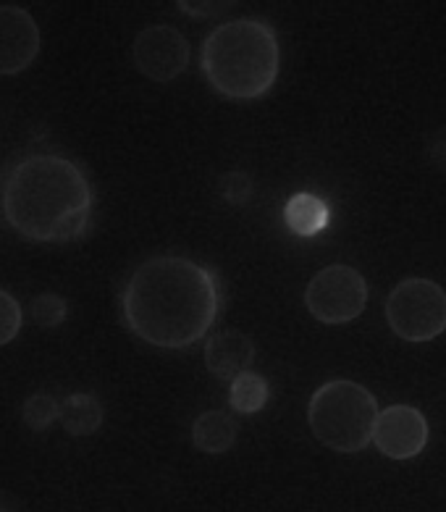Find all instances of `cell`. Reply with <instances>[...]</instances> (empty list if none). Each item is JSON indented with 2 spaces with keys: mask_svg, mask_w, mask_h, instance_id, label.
<instances>
[{
  "mask_svg": "<svg viewBox=\"0 0 446 512\" xmlns=\"http://www.w3.org/2000/svg\"><path fill=\"white\" fill-rule=\"evenodd\" d=\"M3 213L32 242H71L90 226V182L77 163L61 155H32L8 179Z\"/></svg>",
  "mask_w": 446,
  "mask_h": 512,
  "instance_id": "obj_2",
  "label": "cell"
},
{
  "mask_svg": "<svg viewBox=\"0 0 446 512\" xmlns=\"http://www.w3.org/2000/svg\"><path fill=\"white\" fill-rule=\"evenodd\" d=\"M268 381L260 373H242L239 379L231 381L229 402L234 407V413L239 415H255L260 413L268 402Z\"/></svg>",
  "mask_w": 446,
  "mask_h": 512,
  "instance_id": "obj_14",
  "label": "cell"
},
{
  "mask_svg": "<svg viewBox=\"0 0 446 512\" xmlns=\"http://www.w3.org/2000/svg\"><path fill=\"white\" fill-rule=\"evenodd\" d=\"M40 27L21 6H0V77H16L40 56Z\"/></svg>",
  "mask_w": 446,
  "mask_h": 512,
  "instance_id": "obj_9",
  "label": "cell"
},
{
  "mask_svg": "<svg viewBox=\"0 0 446 512\" xmlns=\"http://www.w3.org/2000/svg\"><path fill=\"white\" fill-rule=\"evenodd\" d=\"M221 308L210 268L179 255L145 260L126 281L121 310L132 334L161 350H184L213 329Z\"/></svg>",
  "mask_w": 446,
  "mask_h": 512,
  "instance_id": "obj_1",
  "label": "cell"
},
{
  "mask_svg": "<svg viewBox=\"0 0 446 512\" xmlns=\"http://www.w3.org/2000/svg\"><path fill=\"white\" fill-rule=\"evenodd\" d=\"M386 323L399 339L431 342L446 331V289L431 279L399 281L386 297Z\"/></svg>",
  "mask_w": 446,
  "mask_h": 512,
  "instance_id": "obj_5",
  "label": "cell"
},
{
  "mask_svg": "<svg viewBox=\"0 0 446 512\" xmlns=\"http://www.w3.org/2000/svg\"><path fill=\"white\" fill-rule=\"evenodd\" d=\"M200 64L218 95L242 103L258 100L279 77V37L260 19H234L210 32Z\"/></svg>",
  "mask_w": 446,
  "mask_h": 512,
  "instance_id": "obj_3",
  "label": "cell"
},
{
  "mask_svg": "<svg viewBox=\"0 0 446 512\" xmlns=\"http://www.w3.org/2000/svg\"><path fill=\"white\" fill-rule=\"evenodd\" d=\"M255 363V342L244 331H216L205 342V365L221 381H234L247 373Z\"/></svg>",
  "mask_w": 446,
  "mask_h": 512,
  "instance_id": "obj_10",
  "label": "cell"
},
{
  "mask_svg": "<svg viewBox=\"0 0 446 512\" xmlns=\"http://www.w3.org/2000/svg\"><path fill=\"white\" fill-rule=\"evenodd\" d=\"M132 61L142 77L153 82H174L189 66L187 37L176 27L153 24L134 37Z\"/></svg>",
  "mask_w": 446,
  "mask_h": 512,
  "instance_id": "obj_7",
  "label": "cell"
},
{
  "mask_svg": "<svg viewBox=\"0 0 446 512\" xmlns=\"http://www.w3.org/2000/svg\"><path fill=\"white\" fill-rule=\"evenodd\" d=\"M239 426L226 410H205L192 423V444L205 455H223L237 444Z\"/></svg>",
  "mask_w": 446,
  "mask_h": 512,
  "instance_id": "obj_11",
  "label": "cell"
},
{
  "mask_svg": "<svg viewBox=\"0 0 446 512\" xmlns=\"http://www.w3.org/2000/svg\"><path fill=\"white\" fill-rule=\"evenodd\" d=\"M368 305V281L347 263L321 268L305 287V308L315 321L342 326L363 316Z\"/></svg>",
  "mask_w": 446,
  "mask_h": 512,
  "instance_id": "obj_6",
  "label": "cell"
},
{
  "mask_svg": "<svg viewBox=\"0 0 446 512\" xmlns=\"http://www.w3.org/2000/svg\"><path fill=\"white\" fill-rule=\"evenodd\" d=\"M231 3H203V0H182L179 8H182L184 14H189L192 19H210V16H218L221 11H226Z\"/></svg>",
  "mask_w": 446,
  "mask_h": 512,
  "instance_id": "obj_19",
  "label": "cell"
},
{
  "mask_svg": "<svg viewBox=\"0 0 446 512\" xmlns=\"http://www.w3.org/2000/svg\"><path fill=\"white\" fill-rule=\"evenodd\" d=\"M378 415L381 410L370 389L349 379L326 381L307 405V423L315 439L342 455H355L373 444Z\"/></svg>",
  "mask_w": 446,
  "mask_h": 512,
  "instance_id": "obj_4",
  "label": "cell"
},
{
  "mask_svg": "<svg viewBox=\"0 0 446 512\" xmlns=\"http://www.w3.org/2000/svg\"><path fill=\"white\" fill-rule=\"evenodd\" d=\"M284 221L294 234H300V237H315V234H321L328 226V221H331V208H328L326 200H321L318 195L297 192V195H292L286 200Z\"/></svg>",
  "mask_w": 446,
  "mask_h": 512,
  "instance_id": "obj_12",
  "label": "cell"
},
{
  "mask_svg": "<svg viewBox=\"0 0 446 512\" xmlns=\"http://www.w3.org/2000/svg\"><path fill=\"white\" fill-rule=\"evenodd\" d=\"M58 413H61V402L53 400L50 394H32L27 397L24 407H21V421L29 431H48L53 423L58 421Z\"/></svg>",
  "mask_w": 446,
  "mask_h": 512,
  "instance_id": "obj_15",
  "label": "cell"
},
{
  "mask_svg": "<svg viewBox=\"0 0 446 512\" xmlns=\"http://www.w3.org/2000/svg\"><path fill=\"white\" fill-rule=\"evenodd\" d=\"M29 313H32V321L40 329H58L69 316V305L56 292H42V295L29 302Z\"/></svg>",
  "mask_w": 446,
  "mask_h": 512,
  "instance_id": "obj_16",
  "label": "cell"
},
{
  "mask_svg": "<svg viewBox=\"0 0 446 512\" xmlns=\"http://www.w3.org/2000/svg\"><path fill=\"white\" fill-rule=\"evenodd\" d=\"M103 405L95 394L77 392L69 394L66 400H61V413H58V423L69 436H90L103 426Z\"/></svg>",
  "mask_w": 446,
  "mask_h": 512,
  "instance_id": "obj_13",
  "label": "cell"
},
{
  "mask_svg": "<svg viewBox=\"0 0 446 512\" xmlns=\"http://www.w3.org/2000/svg\"><path fill=\"white\" fill-rule=\"evenodd\" d=\"M431 439L426 415L412 405H389L381 410L373 431V444L389 460H412Z\"/></svg>",
  "mask_w": 446,
  "mask_h": 512,
  "instance_id": "obj_8",
  "label": "cell"
},
{
  "mask_svg": "<svg viewBox=\"0 0 446 512\" xmlns=\"http://www.w3.org/2000/svg\"><path fill=\"white\" fill-rule=\"evenodd\" d=\"M21 323H24V313H21L19 300L6 289H0V347L19 337Z\"/></svg>",
  "mask_w": 446,
  "mask_h": 512,
  "instance_id": "obj_17",
  "label": "cell"
},
{
  "mask_svg": "<svg viewBox=\"0 0 446 512\" xmlns=\"http://www.w3.org/2000/svg\"><path fill=\"white\" fill-rule=\"evenodd\" d=\"M218 190H221V197L231 205H244L252 197L255 187H252V179L242 171H229V174L221 176L218 182Z\"/></svg>",
  "mask_w": 446,
  "mask_h": 512,
  "instance_id": "obj_18",
  "label": "cell"
}]
</instances>
